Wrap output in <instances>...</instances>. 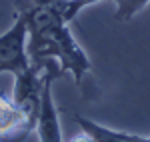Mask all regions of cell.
Segmentation results:
<instances>
[{"label":"cell","instance_id":"cell-1","mask_svg":"<svg viewBox=\"0 0 150 142\" xmlns=\"http://www.w3.org/2000/svg\"><path fill=\"white\" fill-rule=\"evenodd\" d=\"M14 12L26 20L28 56L32 66L44 70L48 60H56L60 72H70L76 86L90 72L92 64L82 46L70 32V22L56 4H34L32 0H12Z\"/></svg>","mask_w":150,"mask_h":142},{"label":"cell","instance_id":"cell-2","mask_svg":"<svg viewBox=\"0 0 150 142\" xmlns=\"http://www.w3.org/2000/svg\"><path fill=\"white\" fill-rule=\"evenodd\" d=\"M26 42V20L14 12V22L6 32L0 34V72H10L14 76L12 98L32 116H38L42 96V70L32 66Z\"/></svg>","mask_w":150,"mask_h":142},{"label":"cell","instance_id":"cell-3","mask_svg":"<svg viewBox=\"0 0 150 142\" xmlns=\"http://www.w3.org/2000/svg\"><path fill=\"white\" fill-rule=\"evenodd\" d=\"M62 76L56 60H48L42 70V96H40V110L36 116V128L40 142H62L60 120H58L56 104L52 98V82Z\"/></svg>","mask_w":150,"mask_h":142},{"label":"cell","instance_id":"cell-4","mask_svg":"<svg viewBox=\"0 0 150 142\" xmlns=\"http://www.w3.org/2000/svg\"><path fill=\"white\" fill-rule=\"evenodd\" d=\"M36 128V116L12 96L0 92V142H22Z\"/></svg>","mask_w":150,"mask_h":142},{"label":"cell","instance_id":"cell-5","mask_svg":"<svg viewBox=\"0 0 150 142\" xmlns=\"http://www.w3.org/2000/svg\"><path fill=\"white\" fill-rule=\"evenodd\" d=\"M74 118H76V124L80 126V130L90 134L96 142H150V136H138V134H130V132L114 130V128L98 124L90 118H84L80 114H76Z\"/></svg>","mask_w":150,"mask_h":142},{"label":"cell","instance_id":"cell-6","mask_svg":"<svg viewBox=\"0 0 150 142\" xmlns=\"http://www.w3.org/2000/svg\"><path fill=\"white\" fill-rule=\"evenodd\" d=\"M112 2H114V18L120 22L132 20L150 4V0H112Z\"/></svg>","mask_w":150,"mask_h":142},{"label":"cell","instance_id":"cell-7","mask_svg":"<svg viewBox=\"0 0 150 142\" xmlns=\"http://www.w3.org/2000/svg\"><path fill=\"white\" fill-rule=\"evenodd\" d=\"M96 2H100V0H56L54 4L60 8L62 16L66 18V22H72L80 14V10H84L90 4H96Z\"/></svg>","mask_w":150,"mask_h":142},{"label":"cell","instance_id":"cell-8","mask_svg":"<svg viewBox=\"0 0 150 142\" xmlns=\"http://www.w3.org/2000/svg\"><path fill=\"white\" fill-rule=\"evenodd\" d=\"M72 142H96V140H94V138L90 136V134H86V132H82L80 136H76V138H74Z\"/></svg>","mask_w":150,"mask_h":142},{"label":"cell","instance_id":"cell-9","mask_svg":"<svg viewBox=\"0 0 150 142\" xmlns=\"http://www.w3.org/2000/svg\"><path fill=\"white\" fill-rule=\"evenodd\" d=\"M34 4H54L56 0H32Z\"/></svg>","mask_w":150,"mask_h":142}]
</instances>
